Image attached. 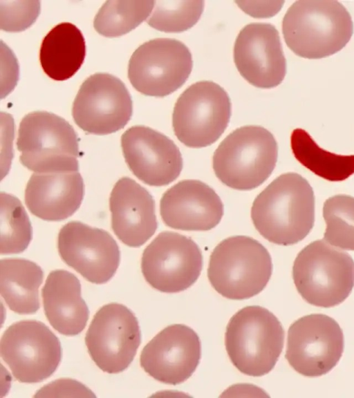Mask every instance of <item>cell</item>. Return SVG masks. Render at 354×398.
<instances>
[{
    "instance_id": "6da1fadb",
    "label": "cell",
    "mask_w": 354,
    "mask_h": 398,
    "mask_svg": "<svg viewBox=\"0 0 354 398\" xmlns=\"http://www.w3.org/2000/svg\"><path fill=\"white\" fill-rule=\"evenodd\" d=\"M251 218L268 241L290 245L303 240L315 221V196L308 182L296 173L274 179L254 199Z\"/></svg>"
},
{
    "instance_id": "7a4b0ae2",
    "label": "cell",
    "mask_w": 354,
    "mask_h": 398,
    "mask_svg": "<svg viewBox=\"0 0 354 398\" xmlns=\"http://www.w3.org/2000/svg\"><path fill=\"white\" fill-rule=\"evenodd\" d=\"M282 32L297 55L320 59L342 49L353 33L351 17L337 1H297L287 10Z\"/></svg>"
},
{
    "instance_id": "3957f363",
    "label": "cell",
    "mask_w": 354,
    "mask_h": 398,
    "mask_svg": "<svg viewBox=\"0 0 354 398\" xmlns=\"http://www.w3.org/2000/svg\"><path fill=\"white\" fill-rule=\"evenodd\" d=\"M272 272V258L263 245L248 236H235L222 240L214 249L207 276L223 296L240 300L261 292Z\"/></svg>"
},
{
    "instance_id": "277c9868",
    "label": "cell",
    "mask_w": 354,
    "mask_h": 398,
    "mask_svg": "<svg viewBox=\"0 0 354 398\" xmlns=\"http://www.w3.org/2000/svg\"><path fill=\"white\" fill-rule=\"evenodd\" d=\"M284 331L278 319L258 305L245 307L230 320L225 335L228 356L234 366L249 376L268 373L282 351Z\"/></svg>"
},
{
    "instance_id": "5b68a950",
    "label": "cell",
    "mask_w": 354,
    "mask_h": 398,
    "mask_svg": "<svg viewBox=\"0 0 354 398\" xmlns=\"http://www.w3.org/2000/svg\"><path fill=\"white\" fill-rule=\"evenodd\" d=\"M277 157V143L269 131L259 126H245L221 142L213 155V169L226 186L251 190L271 175Z\"/></svg>"
},
{
    "instance_id": "8992f818",
    "label": "cell",
    "mask_w": 354,
    "mask_h": 398,
    "mask_svg": "<svg viewBox=\"0 0 354 398\" xmlns=\"http://www.w3.org/2000/svg\"><path fill=\"white\" fill-rule=\"evenodd\" d=\"M297 290L308 303L330 307L343 302L354 286V261L325 240L312 242L297 256L292 267Z\"/></svg>"
},
{
    "instance_id": "52a82bcc",
    "label": "cell",
    "mask_w": 354,
    "mask_h": 398,
    "mask_svg": "<svg viewBox=\"0 0 354 398\" xmlns=\"http://www.w3.org/2000/svg\"><path fill=\"white\" fill-rule=\"evenodd\" d=\"M21 163L35 173L78 171L77 135L71 125L46 111L28 113L17 141Z\"/></svg>"
},
{
    "instance_id": "ba28073f",
    "label": "cell",
    "mask_w": 354,
    "mask_h": 398,
    "mask_svg": "<svg viewBox=\"0 0 354 398\" xmlns=\"http://www.w3.org/2000/svg\"><path fill=\"white\" fill-rule=\"evenodd\" d=\"M230 115L231 103L225 91L213 82H198L178 99L172 116L174 131L185 146L205 147L221 137Z\"/></svg>"
},
{
    "instance_id": "9c48e42d",
    "label": "cell",
    "mask_w": 354,
    "mask_h": 398,
    "mask_svg": "<svg viewBox=\"0 0 354 398\" xmlns=\"http://www.w3.org/2000/svg\"><path fill=\"white\" fill-rule=\"evenodd\" d=\"M0 353L19 381L37 383L56 370L62 358V347L58 338L44 323L25 320L11 325L3 332Z\"/></svg>"
},
{
    "instance_id": "30bf717a",
    "label": "cell",
    "mask_w": 354,
    "mask_h": 398,
    "mask_svg": "<svg viewBox=\"0 0 354 398\" xmlns=\"http://www.w3.org/2000/svg\"><path fill=\"white\" fill-rule=\"evenodd\" d=\"M192 68V55L183 43L160 38L145 42L135 50L129 62L128 77L140 93L164 97L183 86Z\"/></svg>"
},
{
    "instance_id": "8fae6325",
    "label": "cell",
    "mask_w": 354,
    "mask_h": 398,
    "mask_svg": "<svg viewBox=\"0 0 354 398\" xmlns=\"http://www.w3.org/2000/svg\"><path fill=\"white\" fill-rule=\"evenodd\" d=\"M203 255L190 238L172 232L159 234L143 252L141 269L147 282L165 293L183 291L198 279Z\"/></svg>"
},
{
    "instance_id": "7c38bea8",
    "label": "cell",
    "mask_w": 354,
    "mask_h": 398,
    "mask_svg": "<svg viewBox=\"0 0 354 398\" xmlns=\"http://www.w3.org/2000/svg\"><path fill=\"white\" fill-rule=\"evenodd\" d=\"M140 341V330L133 313L115 303L97 312L85 337L91 357L108 373L124 370L133 360Z\"/></svg>"
},
{
    "instance_id": "4fadbf2b",
    "label": "cell",
    "mask_w": 354,
    "mask_h": 398,
    "mask_svg": "<svg viewBox=\"0 0 354 398\" xmlns=\"http://www.w3.org/2000/svg\"><path fill=\"white\" fill-rule=\"evenodd\" d=\"M343 350L342 330L328 316L307 315L289 328L286 358L304 376L313 377L326 374L336 366Z\"/></svg>"
},
{
    "instance_id": "5bb4252c",
    "label": "cell",
    "mask_w": 354,
    "mask_h": 398,
    "mask_svg": "<svg viewBox=\"0 0 354 398\" xmlns=\"http://www.w3.org/2000/svg\"><path fill=\"white\" fill-rule=\"evenodd\" d=\"M132 100L124 83L109 73H96L81 85L73 117L84 131L106 135L122 129L132 115Z\"/></svg>"
},
{
    "instance_id": "9a60e30c",
    "label": "cell",
    "mask_w": 354,
    "mask_h": 398,
    "mask_svg": "<svg viewBox=\"0 0 354 398\" xmlns=\"http://www.w3.org/2000/svg\"><path fill=\"white\" fill-rule=\"evenodd\" d=\"M57 246L62 260L93 283L109 281L120 264V249L113 238L105 230L79 221L61 229Z\"/></svg>"
},
{
    "instance_id": "2e32d148",
    "label": "cell",
    "mask_w": 354,
    "mask_h": 398,
    "mask_svg": "<svg viewBox=\"0 0 354 398\" xmlns=\"http://www.w3.org/2000/svg\"><path fill=\"white\" fill-rule=\"evenodd\" d=\"M124 157L132 173L150 186L170 184L180 175L183 158L166 135L149 127L134 126L121 138Z\"/></svg>"
},
{
    "instance_id": "e0dca14e",
    "label": "cell",
    "mask_w": 354,
    "mask_h": 398,
    "mask_svg": "<svg viewBox=\"0 0 354 398\" xmlns=\"http://www.w3.org/2000/svg\"><path fill=\"white\" fill-rule=\"evenodd\" d=\"M201 355L197 334L187 325L174 324L163 329L145 346L140 365L155 379L176 385L192 376Z\"/></svg>"
},
{
    "instance_id": "ac0fdd59",
    "label": "cell",
    "mask_w": 354,
    "mask_h": 398,
    "mask_svg": "<svg viewBox=\"0 0 354 398\" xmlns=\"http://www.w3.org/2000/svg\"><path fill=\"white\" fill-rule=\"evenodd\" d=\"M234 60L242 77L258 88L278 86L286 73L279 32L269 23H250L241 30L234 44Z\"/></svg>"
},
{
    "instance_id": "d6986e66",
    "label": "cell",
    "mask_w": 354,
    "mask_h": 398,
    "mask_svg": "<svg viewBox=\"0 0 354 398\" xmlns=\"http://www.w3.org/2000/svg\"><path fill=\"white\" fill-rule=\"evenodd\" d=\"M217 193L198 180H184L172 186L160 202L161 218L168 227L184 231H207L223 216Z\"/></svg>"
},
{
    "instance_id": "ffe728a7",
    "label": "cell",
    "mask_w": 354,
    "mask_h": 398,
    "mask_svg": "<svg viewBox=\"0 0 354 398\" xmlns=\"http://www.w3.org/2000/svg\"><path fill=\"white\" fill-rule=\"evenodd\" d=\"M113 232L125 245L138 247L155 233L158 222L152 196L127 177L113 187L109 199Z\"/></svg>"
},
{
    "instance_id": "44dd1931",
    "label": "cell",
    "mask_w": 354,
    "mask_h": 398,
    "mask_svg": "<svg viewBox=\"0 0 354 398\" xmlns=\"http://www.w3.org/2000/svg\"><path fill=\"white\" fill-rule=\"evenodd\" d=\"M84 193L78 171L34 173L25 190V202L37 217L59 221L72 216L80 207Z\"/></svg>"
},
{
    "instance_id": "7402d4cb",
    "label": "cell",
    "mask_w": 354,
    "mask_h": 398,
    "mask_svg": "<svg viewBox=\"0 0 354 398\" xmlns=\"http://www.w3.org/2000/svg\"><path fill=\"white\" fill-rule=\"evenodd\" d=\"M44 308L50 325L59 333H80L88 319V309L81 296V285L72 273L64 269L51 272L41 290Z\"/></svg>"
},
{
    "instance_id": "603a6c76",
    "label": "cell",
    "mask_w": 354,
    "mask_h": 398,
    "mask_svg": "<svg viewBox=\"0 0 354 398\" xmlns=\"http://www.w3.org/2000/svg\"><path fill=\"white\" fill-rule=\"evenodd\" d=\"M86 55L84 38L75 25L64 22L53 28L44 38L39 60L51 79L64 81L80 68Z\"/></svg>"
},
{
    "instance_id": "cb8c5ba5",
    "label": "cell",
    "mask_w": 354,
    "mask_h": 398,
    "mask_svg": "<svg viewBox=\"0 0 354 398\" xmlns=\"http://www.w3.org/2000/svg\"><path fill=\"white\" fill-rule=\"evenodd\" d=\"M43 271L36 263L24 258L0 261V294L8 307L18 314L35 313L40 307L38 290Z\"/></svg>"
},
{
    "instance_id": "d4e9b609",
    "label": "cell",
    "mask_w": 354,
    "mask_h": 398,
    "mask_svg": "<svg viewBox=\"0 0 354 398\" xmlns=\"http://www.w3.org/2000/svg\"><path fill=\"white\" fill-rule=\"evenodd\" d=\"M290 146L303 166L325 180L343 181L354 173V155H338L322 149L304 129L292 131Z\"/></svg>"
},
{
    "instance_id": "484cf974",
    "label": "cell",
    "mask_w": 354,
    "mask_h": 398,
    "mask_svg": "<svg viewBox=\"0 0 354 398\" xmlns=\"http://www.w3.org/2000/svg\"><path fill=\"white\" fill-rule=\"evenodd\" d=\"M155 1H106L95 15L93 26L100 35L115 37L124 35L150 15Z\"/></svg>"
},
{
    "instance_id": "4316f807",
    "label": "cell",
    "mask_w": 354,
    "mask_h": 398,
    "mask_svg": "<svg viewBox=\"0 0 354 398\" xmlns=\"http://www.w3.org/2000/svg\"><path fill=\"white\" fill-rule=\"evenodd\" d=\"M0 253L17 254L28 246L32 235L28 214L15 196L0 193Z\"/></svg>"
},
{
    "instance_id": "83f0119b",
    "label": "cell",
    "mask_w": 354,
    "mask_h": 398,
    "mask_svg": "<svg viewBox=\"0 0 354 398\" xmlns=\"http://www.w3.org/2000/svg\"><path fill=\"white\" fill-rule=\"evenodd\" d=\"M326 225L324 240L331 245L354 251V198L336 195L323 207Z\"/></svg>"
},
{
    "instance_id": "f1b7e54d",
    "label": "cell",
    "mask_w": 354,
    "mask_h": 398,
    "mask_svg": "<svg viewBox=\"0 0 354 398\" xmlns=\"http://www.w3.org/2000/svg\"><path fill=\"white\" fill-rule=\"evenodd\" d=\"M203 0H158L147 20L152 28L167 32L187 30L196 23L204 8Z\"/></svg>"
},
{
    "instance_id": "f546056e",
    "label": "cell",
    "mask_w": 354,
    "mask_h": 398,
    "mask_svg": "<svg viewBox=\"0 0 354 398\" xmlns=\"http://www.w3.org/2000/svg\"><path fill=\"white\" fill-rule=\"evenodd\" d=\"M39 11V1H1V28L8 32L24 30L35 22Z\"/></svg>"
},
{
    "instance_id": "4dcf8cb0",
    "label": "cell",
    "mask_w": 354,
    "mask_h": 398,
    "mask_svg": "<svg viewBox=\"0 0 354 398\" xmlns=\"http://www.w3.org/2000/svg\"><path fill=\"white\" fill-rule=\"evenodd\" d=\"M65 393H70L71 396H74L73 393H75L77 397H95L86 386L75 380L68 379L57 380L49 383L40 389L35 397H58Z\"/></svg>"
},
{
    "instance_id": "1f68e13d",
    "label": "cell",
    "mask_w": 354,
    "mask_h": 398,
    "mask_svg": "<svg viewBox=\"0 0 354 398\" xmlns=\"http://www.w3.org/2000/svg\"><path fill=\"white\" fill-rule=\"evenodd\" d=\"M284 1H236L245 12L254 17H270L281 8Z\"/></svg>"
}]
</instances>
